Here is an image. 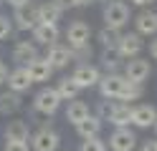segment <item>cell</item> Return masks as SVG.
<instances>
[{
  "instance_id": "30",
  "label": "cell",
  "mask_w": 157,
  "mask_h": 151,
  "mask_svg": "<svg viewBox=\"0 0 157 151\" xmlns=\"http://www.w3.org/2000/svg\"><path fill=\"white\" fill-rule=\"evenodd\" d=\"M109 111H112V103H106V101H101V103H99V113H96V116H99L101 121H106V116H109Z\"/></svg>"
},
{
  "instance_id": "11",
  "label": "cell",
  "mask_w": 157,
  "mask_h": 151,
  "mask_svg": "<svg viewBox=\"0 0 157 151\" xmlns=\"http://www.w3.org/2000/svg\"><path fill=\"white\" fill-rule=\"evenodd\" d=\"M157 121V108L152 103H140L132 108V126L137 128H150Z\"/></svg>"
},
{
  "instance_id": "18",
  "label": "cell",
  "mask_w": 157,
  "mask_h": 151,
  "mask_svg": "<svg viewBox=\"0 0 157 151\" xmlns=\"http://www.w3.org/2000/svg\"><path fill=\"white\" fill-rule=\"evenodd\" d=\"M134 25H137V33L140 35H157V13L142 10V13L134 18Z\"/></svg>"
},
{
  "instance_id": "14",
  "label": "cell",
  "mask_w": 157,
  "mask_h": 151,
  "mask_svg": "<svg viewBox=\"0 0 157 151\" xmlns=\"http://www.w3.org/2000/svg\"><path fill=\"white\" fill-rule=\"evenodd\" d=\"M46 60L53 66V70H56V68H66V66L74 60V56H71V48H68V45L51 43V45H48V53H46Z\"/></svg>"
},
{
  "instance_id": "39",
  "label": "cell",
  "mask_w": 157,
  "mask_h": 151,
  "mask_svg": "<svg viewBox=\"0 0 157 151\" xmlns=\"http://www.w3.org/2000/svg\"><path fill=\"white\" fill-rule=\"evenodd\" d=\"M155 131H157V121H155Z\"/></svg>"
},
{
  "instance_id": "8",
  "label": "cell",
  "mask_w": 157,
  "mask_h": 151,
  "mask_svg": "<svg viewBox=\"0 0 157 151\" xmlns=\"http://www.w3.org/2000/svg\"><path fill=\"white\" fill-rule=\"evenodd\" d=\"M13 20H15V25L21 30H33L38 25V5L25 3V5L13 8Z\"/></svg>"
},
{
  "instance_id": "27",
  "label": "cell",
  "mask_w": 157,
  "mask_h": 151,
  "mask_svg": "<svg viewBox=\"0 0 157 151\" xmlns=\"http://www.w3.org/2000/svg\"><path fill=\"white\" fill-rule=\"evenodd\" d=\"M78 151H106V144L99 138V136H89L81 141V149Z\"/></svg>"
},
{
  "instance_id": "10",
  "label": "cell",
  "mask_w": 157,
  "mask_h": 151,
  "mask_svg": "<svg viewBox=\"0 0 157 151\" xmlns=\"http://www.w3.org/2000/svg\"><path fill=\"white\" fill-rule=\"evenodd\" d=\"M8 88L10 91H15V93H25L28 88L33 86V78H31V73H28V66H18V68H13L10 73H8Z\"/></svg>"
},
{
  "instance_id": "4",
  "label": "cell",
  "mask_w": 157,
  "mask_h": 151,
  "mask_svg": "<svg viewBox=\"0 0 157 151\" xmlns=\"http://www.w3.org/2000/svg\"><path fill=\"white\" fill-rule=\"evenodd\" d=\"M104 23H106V28L122 30L127 23H129V8H127L122 0L106 3V5H104Z\"/></svg>"
},
{
  "instance_id": "24",
  "label": "cell",
  "mask_w": 157,
  "mask_h": 151,
  "mask_svg": "<svg viewBox=\"0 0 157 151\" xmlns=\"http://www.w3.org/2000/svg\"><path fill=\"white\" fill-rule=\"evenodd\" d=\"M101 68L106 70V73H117V68H119V63H122V56H119V50L117 48H104L101 50Z\"/></svg>"
},
{
  "instance_id": "1",
  "label": "cell",
  "mask_w": 157,
  "mask_h": 151,
  "mask_svg": "<svg viewBox=\"0 0 157 151\" xmlns=\"http://www.w3.org/2000/svg\"><path fill=\"white\" fill-rule=\"evenodd\" d=\"M99 93L101 98H109V101H122L124 98V91L129 86V81L124 78V73H106L99 78Z\"/></svg>"
},
{
  "instance_id": "37",
  "label": "cell",
  "mask_w": 157,
  "mask_h": 151,
  "mask_svg": "<svg viewBox=\"0 0 157 151\" xmlns=\"http://www.w3.org/2000/svg\"><path fill=\"white\" fill-rule=\"evenodd\" d=\"M134 5H140V8H144V5H150V3H155V0H132Z\"/></svg>"
},
{
  "instance_id": "2",
  "label": "cell",
  "mask_w": 157,
  "mask_h": 151,
  "mask_svg": "<svg viewBox=\"0 0 157 151\" xmlns=\"http://www.w3.org/2000/svg\"><path fill=\"white\" fill-rule=\"evenodd\" d=\"M58 106H61V96H58L56 88H41L33 98V111L46 116V118H51L58 111Z\"/></svg>"
},
{
  "instance_id": "34",
  "label": "cell",
  "mask_w": 157,
  "mask_h": 151,
  "mask_svg": "<svg viewBox=\"0 0 157 151\" xmlns=\"http://www.w3.org/2000/svg\"><path fill=\"white\" fill-rule=\"evenodd\" d=\"M8 81V68H5V63L0 60V83H5Z\"/></svg>"
},
{
  "instance_id": "28",
  "label": "cell",
  "mask_w": 157,
  "mask_h": 151,
  "mask_svg": "<svg viewBox=\"0 0 157 151\" xmlns=\"http://www.w3.org/2000/svg\"><path fill=\"white\" fill-rule=\"evenodd\" d=\"M10 33H13V18H8V15L0 13V40H5Z\"/></svg>"
},
{
  "instance_id": "26",
  "label": "cell",
  "mask_w": 157,
  "mask_h": 151,
  "mask_svg": "<svg viewBox=\"0 0 157 151\" xmlns=\"http://www.w3.org/2000/svg\"><path fill=\"white\" fill-rule=\"evenodd\" d=\"M96 38H99V43L104 45V48H117V43H119V38H122V33H119V30H117V28H101L99 30V35H96Z\"/></svg>"
},
{
  "instance_id": "19",
  "label": "cell",
  "mask_w": 157,
  "mask_h": 151,
  "mask_svg": "<svg viewBox=\"0 0 157 151\" xmlns=\"http://www.w3.org/2000/svg\"><path fill=\"white\" fill-rule=\"evenodd\" d=\"M5 141H31V124H25V121H10L5 126Z\"/></svg>"
},
{
  "instance_id": "9",
  "label": "cell",
  "mask_w": 157,
  "mask_h": 151,
  "mask_svg": "<svg viewBox=\"0 0 157 151\" xmlns=\"http://www.w3.org/2000/svg\"><path fill=\"white\" fill-rule=\"evenodd\" d=\"M142 48H144V40H142V35L137 33H127V35H122L119 38V43H117V50H119V56L127 60V58H134V56H140L142 53Z\"/></svg>"
},
{
  "instance_id": "3",
  "label": "cell",
  "mask_w": 157,
  "mask_h": 151,
  "mask_svg": "<svg viewBox=\"0 0 157 151\" xmlns=\"http://www.w3.org/2000/svg\"><path fill=\"white\" fill-rule=\"evenodd\" d=\"M150 73H152V63L147 58H140V56L127 58V63H124V78L127 81H132V83H144V81L150 78Z\"/></svg>"
},
{
  "instance_id": "23",
  "label": "cell",
  "mask_w": 157,
  "mask_h": 151,
  "mask_svg": "<svg viewBox=\"0 0 157 151\" xmlns=\"http://www.w3.org/2000/svg\"><path fill=\"white\" fill-rule=\"evenodd\" d=\"M91 111H89V106L84 103V101H68V108H66V121H71V124L76 126L78 121H84L86 116H89Z\"/></svg>"
},
{
  "instance_id": "36",
  "label": "cell",
  "mask_w": 157,
  "mask_h": 151,
  "mask_svg": "<svg viewBox=\"0 0 157 151\" xmlns=\"http://www.w3.org/2000/svg\"><path fill=\"white\" fill-rule=\"evenodd\" d=\"M13 8H18V5H25V3H31V0H8Z\"/></svg>"
},
{
  "instance_id": "33",
  "label": "cell",
  "mask_w": 157,
  "mask_h": 151,
  "mask_svg": "<svg viewBox=\"0 0 157 151\" xmlns=\"http://www.w3.org/2000/svg\"><path fill=\"white\" fill-rule=\"evenodd\" d=\"M142 151H157V138H155V141H144V144H142Z\"/></svg>"
},
{
  "instance_id": "22",
  "label": "cell",
  "mask_w": 157,
  "mask_h": 151,
  "mask_svg": "<svg viewBox=\"0 0 157 151\" xmlns=\"http://www.w3.org/2000/svg\"><path fill=\"white\" fill-rule=\"evenodd\" d=\"M61 13L63 10L58 8L53 0H43L38 5V23H58L61 20Z\"/></svg>"
},
{
  "instance_id": "5",
  "label": "cell",
  "mask_w": 157,
  "mask_h": 151,
  "mask_svg": "<svg viewBox=\"0 0 157 151\" xmlns=\"http://www.w3.org/2000/svg\"><path fill=\"white\" fill-rule=\"evenodd\" d=\"M58 146H61V136L48 126H41L31 136V149L33 151H58Z\"/></svg>"
},
{
  "instance_id": "35",
  "label": "cell",
  "mask_w": 157,
  "mask_h": 151,
  "mask_svg": "<svg viewBox=\"0 0 157 151\" xmlns=\"http://www.w3.org/2000/svg\"><path fill=\"white\" fill-rule=\"evenodd\" d=\"M91 3H96V0H74V8H86Z\"/></svg>"
},
{
  "instance_id": "15",
  "label": "cell",
  "mask_w": 157,
  "mask_h": 151,
  "mask_svg": "<svg viewBox=\"0 0 157 151\" xmlns=\"http://www.w3.org/2000/svg\"><path fill=\"white\" fill-rule=\"evenodd\" d=\"M33 40L41 45H51V43H58V23H38L33 30Z\"/></svg>"
},
{
  "instance_id": "20",
  "label": "cell",
  "mask_w": 157,
  "mask_h": 151,
  "mask_svg": "<svg viewBox=\"0 0 157 151\" xmlns=\"http://www.w3.org/2000/svg\"><path fill=\"white\" fill-rule=\"evenodd\" d=\"M21 106H23L21 93H15L10 88H8L5 93H0V113L3 116H13L15 111H21Z\"/></svg>"
},
{
  "instance_id": "13",
  "label": "cell",
  "mask_w": 157,
  "mask_h": 151,
  "mask_svg": "<svg viewBox=\"0 0 157 151\" xmlns=\"http://www.w3.org/2000/svg\"><path fill=\"white\" fill-rule=\"evenodd\" d=\"M106 121H109L114 128H117V126H129V124H132V106L127 103V101H114L109 116H106Z\"/></svg>"
},
{
  "instance_id": "16",
  "label": "cell",
  "mask_w": 157,
  "mask_h": 151,
  "mask_svg": "<svg viewBox=\"0 0 157 151\" xmlns=\"http://www.w3.org/2000/svg\"><path fill=\"white\" fill-rule=\"evenodd\" d=\"M10 56H13V60H15L18 66H28L31 60H36V58H38V48H36V43H28V40H18Z\"/></svg>"
},
{
  "instance_id": "17",
  "label": "cell",
  "mask_w": 157,
  "mask_h": 151,
  "mask_svg": "<svg viewBox=\"0 0 157 151\" xmlns=\"http://www.w3.org/2000/svg\"><path fill=\"white\" fill-rule=\"evenodd\" d=\"M28 73H31L33 83H43V81H48V78L53 76V66L48 63L46 58L38 56L36 60H31V63H28Z\"/></svg>"
},
{
  "instance_id": "29",
  "label": "cell",
  "mask_w": 157,
  "mask_h": 151,
  "mask_svg": "<svg viewBox=\"0 0 157 151\" xmlns=\"http://www.w3.org/2000/svg\"><path fill=\"white\" fill-rule=\"evenodd\" d=\"M3 151H31V146H28V141H5Z\"/></svg>"
},
{
  "instance_id": "38",
  "label": "cell",
  "mask_w": 157,
  "mask_h": 151,
  "mask_svg": "<svg viewBox=\"0 0 157 151\" xmlns=\"http://www.w3.org/2000/svg\"><path fill=\"white\" fill-rule=\"evenodd\" d=\"M0 58H3V45H0Z\"/></svg>"
},
{
  "instance_id": "32",
  "label": "cell",
  "mask_w": 157,
  "mask_h": 151,
  "mask_svg": "<svg viewBox=\"0 0 157 151\" xmlns=\"http://www.w3.org/2000/svg\"><path fill=\"white\" fill-rule=\"evenodd\" d=\"M53 3L61 8V10H68V8H74V0H53Z\"/></svg>"
},
{
  "instance_id": "25",
  "label": "cell",
  "mask_w": 157,
  "mask_h": 151,
  "mask_svg": "<svg viewBox=\"0 0 157 151\" xmlns=\"http://www.w3.org/2000/svg\"><path fill=\"white\" fill-rule=\"evenodd\" d=\"M56 91H58V96H61V101H74L81 88L76 86L74 78H61V81H58V86H56Z\"/></svg>"
},
{
  "instance_id": "6",
  "label": "cell",
  "mask_w": 157,
  "mask_h": 151,
  "mask_svg": "<svg viewBox=\"0 0 157 151\" xmlns=\"http://www.w3.org/2000/svg\"><path fill=\"white\" fill-rule=\"evenodd\" d=\"M137 146V136L134 131H129V126H117L109 136V149L112 151H134Z\"/></svg>"
},
{
  "instance_id": "7",
  "label": "cell",
  "mask_w": 157,
  "mask_h": 151,
  "mask_svg": "<svg viewBox=\"0 0 157 151\" xmlns=\"http://www.w3.org/2000/svg\"><path fill=\"white\" fill-rule=\"evenodd\" d=\"M89 38H91V28H89V23H84V20H74V23L66 28L68 48H84V45H89Z\"/></svg>"
},
{
  "instance_id": "12",
  "label": "cell",
  "mask_w": 157,
  "mask_h": 151,
  "mask_svg": "<svg viewBox=\"0 0 157 151\" xmlns=\"http://www.w3.org/2000/svg\"><path fill=\"white\" fill-rule=\"evenodd\" d=\"M71 78L76 81V86H78V88H91V86H96V83H99L101 73H99V68H96V66L81 63V66H78L74 73H71Z\"/></svg>"
},
{
  "instance_id": "31",
  "label": "cell",
  "mask_w": 157,
  "mask_h": 151,
  "mask_svg": "<svg viewBox=\"0 0 157 151\" xmlns=\"http://www.w3.org/2000/svg\"><path fill=\"white\" fill-rule=\"evenodd\" d=\"M150 58H152V60H157V35L150 40Z\"/></svg>"
},
{
  "instance_id": "21",
  "label": "cell",
  "mask_w": 157,
  "mask_h": 151,
  "mask_svg": "<svg viewBox=\"0 0 157 151\" xmlns=\"http://www.w3.org/2000/svg\"><path fill=\"white\" fill-rule=\"evenodd\" d=\"M99 131H101V118H99V116H94V113H89L84 121H78V124H76V134L81 136V138L99 136Z\"/></svg>"
}]
</instances>
